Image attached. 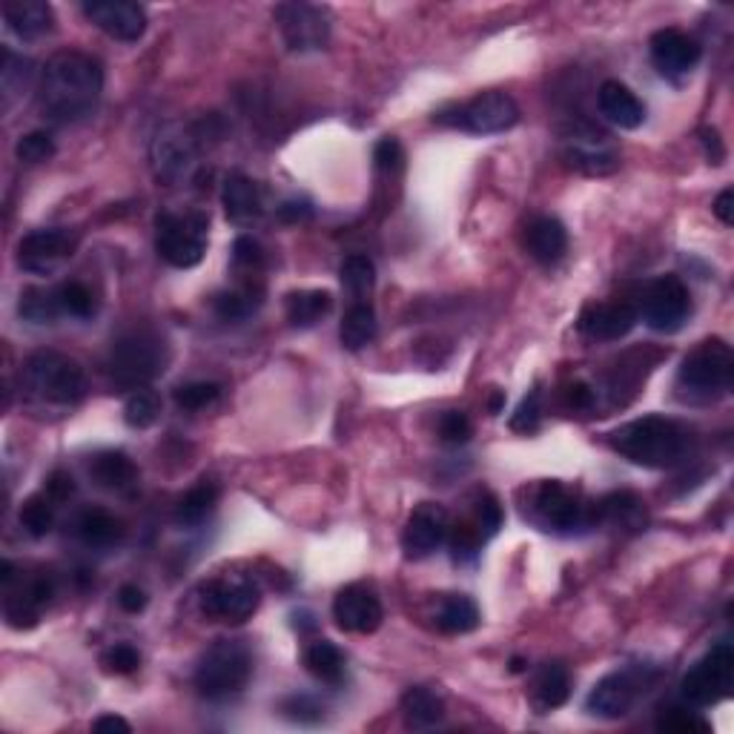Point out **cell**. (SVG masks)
<instances>
[{
    "label": "cell",
    "instance_id": "53",
    "mask_svg": "<svg viewBox=\"0 0 734 734\" xmlns=\"http://www.w3.org/2000/svg\"><path fill=\"white\" fill-rule=\"evenodd\" d=\"M470 433H474V424L462 410H447L440 419V440L445 445H465L470 440Z\"/></svg>",
    "mask_w": 734,
    "mask_h": 734
},
{
    "label": "cell",
    "instance_id": "63",
    "mask_svg": "<svg viewBox=\"0 0 734 734\" xmlns=\"http://www.w3.org/2000/svg\"><path fill=\"white\" fill-rule=\"evenodd\" d=\"M502 401H505V396H502L500 391H497V394H493V399H491V413H500Z\"/></svg>",
    "mask_w": 734,
    "mask_h": 734
},
{
    "label": "cell",
    "instance_id": "49",
    "mask_svg": "<svg viewBox=\"0 0 734 734\" xmlns=\"http://www.w3.org/2000/svg\"><path fill=\"white\" fill-rule=\"evenodd\" d=\"M539 422H543V394L534 387V391L520 401V408H516L514 417H511V431L534 433L539 428Z\"/></svg>",
    "mask_w": 734,
    "mask_h": 734
},
{
    "label": "cell",
    "instance_id": "11",
    "mask_svg": "<svg viewBox=\"0 0 734 734\" xmlns=\"http://www.w3.org/2000/svg\"><path fill=\"white\" fill-rule=\"evenodd\" d=\"M562 159L568 167L585 175H608L620 167V152L614 147L611 136L585 121L568 124L562 129Z\"/></svg>",
    "mask_w": 734,
    "mask_h": 734
},
{
    "label": "cell",
    "instance_id": "56",
    "mask_svg": "<svg viewBox=\"0 0 734 734\" xmlns=\"http://www.w3.org/2000/svg\"><path fill=\"white\" fill-rule=\"evenodd\" d=\"M46 497L53 502H67L72 493H75V479L69 470H55L53 477L46 479Z\"/></svg>",
    "mask_w": 734,
    "mask_h": 734
},
{
    "label": "cell",
    "instance_id": "41",
    "mask_svg": "<svg viewBox=\"0 0 734 734\" xmlns=\"http://www.w3.org/2000/svg\"><path fill=\"white\" fill-rule=\"evenodd\" d=\"M341 288L348 290L353 299H364L376 284V267L368 256H348L339 267Z\"/></svg>",
    "mask_w": 734,
    "mask_h": 734
},
{
    "label": "cell",
    "instance_id": "16",
    "mask_svg": "<svg viewBox=\"0 0 734 734\" xmlns=\"http://www.w3.org/2000/svg\"><path fill=\"white\" fill-rule=\"evenodd\" d=\"M531 511H534V520L546 531H571L583 523L580 493L571 491L568 485L557 482V479L537 485V491L531 497Z\"/></svg>",
    "mask_w": 734,
    "mask_h": 734
},
{
    "label": "cell",
    "instance_id": "57",
    "mask_svg": "<svg viewBox=\"0 0 734 734\" xmlns=\"http://www.w3.org/2000/svg\"><path fill=\"white\" fill-rule=\"evenodd\" d=\"M118 606L127 614H141L147 608V591L136 583H127L118 589Z\"/></svg>",
    "mask_w": 734,
    "mask_h": 734
},
{
    "label": "cell",
    "instance_id": "2",
    "mask_svg": "<svg viewBox=\"0 0 734 734\" xmlns=\"http://www.w3.org/2000/svg\"><path fill=\"white\" fill-rule=\"evenodd\" d=\"M611 445L620 456L640 468H674L686 459L689 431L666 417H643L611 433Z\"/></svg>",
    "mask_w": 734,
    "mask_h": 734
},
{
    "label": "cell",
    "instance_id": "51",
    "mask_svg": "<svg viewBox=\"0 0 734 734\" xmlns=\"http://www.w3.org/2000/svg\"><path fill=\"white\" fill-rule=\"evenodd\" d=\"M101 666H104L109 674H132L138 672V666H141V654H138L136 645L118 643L101 657Z\"/></svg>",
    "mask_w": 734,
    "mask_h": 734
},
{
    "label": "cell",
    "instance_id": "42",
    "mask_svg": "<svg viewBox=\"0 0 734 734\" xmlns=\"http://www.w3.org/2000/svg\"><path fill=\"white\" fill-rule=\"evenodd\" d=\"M55 505H58V502L49 500V497H46V491L35 493V497H30V500L23 502L21 525L26 528V534H30V537L40 539V537H46L49 531H53Z\"/></svg>",
    "mask_w": 734,
    "mask_h": 734
},
{
    "label": "cell",
    "instance_id": "23",
    "mask_svg": "<svg viewBox=\"0 0 734 734\" xmlns=\"http://www.w3.org/2000/svg\"><path fill=\"white\" fill-rule=\"evenodd\" d=\"M55 585L49 576H35L23 585L21 591L7 589V603H3V617L12 629H35L44 617L46 606L53 603Z\"/></svg>",
    "mask_w": 734,
    "mask_h": 734
},
{
    "label": "cell",
    "instance_id": "6",
    "mask_svg": "<svg viewBox=\"0 0 734 734\" xmlns=\"http://www.w3.org/2000/svg\"><path fill=\"white\" fill-rule=\"evenodd\" d=\"M734 378V357L723 339H709L697 345L689 357L683 359L677 373V387L689 399H718L729 394Z\"/></svg>",
    "mask_w": 734,
    "mask_h": 734
},
{
    "label": "cell",
    "instance_id": "17",
    "mask_svg": "<svg viewBox=\"0 0 734 734\" xmlns=\"http://www.w3.org/2000/svg\"><path fill=\"white\" fill-rule=\"evenodd\" d=\"M334 620L341 631L350 634H373L385 620V608L371 585L353 583L336 594Z\"/></svg>",
    "mask_w": 734,
    "mask_h": 734
},
{
    "label": "cell",
    "instance_id": "64",
    "mask_svg": "<svg viewBox=\"0 0 734 734\" xmlns=\"http://www.w3.org/2000/svg\"><path fill=\"white\" fill-rule=\"evenodd\" d=\"M525 666H528V663H525L523 657H514V660H511V672H514V674H523V672H525Z\"/></svg>",
    "mask_w": 734,
    "mask_h": 734
},
{
    "label": "cell",
    "instance_id": "1",
    "mask_svg": "<svg viewBox=\"0 0 734 734\" xmlns=\"http://www.w3.org/2000/svg\"><path fill=\"white\" fill-rule=\"evenodd\" d=\"M104 92V69L86 53L53 55L44 67L38 86L40 113L53 124H81L98 109Z\"/></svg>",
    "mask_w": 734,
    "mask_h": 734
},
{
    "label": "cell",
    "instance_id": "26",
    "mask_svg": "<svg viewBox=\"0 0 734 734\" xmlns=\"http://www.w3.org/2000/svg\"><path fill=\"white\" fill-rule=\"evenodd\" d=\"M525 251L531 258H537L539 265H554L560 261L568 251V233L560 219L554 215H537L525 228Z\"/></svg>",
    "mask_w": 734,
    "mask_h": 734
},
{
    "label": "cell",
    "instance_id": "22",
    "mask_svg": "<svg viewBox=\"0 0 734 734\" xmlns=\"http://www.w3.org/2000/svg\"><path fill=\"white\" fill-rule=\"evenodd\" d=\"M637 695H640V683L631 672H614L606 674L603 680L591 689L589 700H585V709H589L594 718H606L617 720L626 718L634 706Z\"/></svg>",
    "mask_w": 734,
    "mask_h": 734
},
{
    "label": "cell",
    "instance_id": "37",
    "mask_svg": "<svg viewBox=\"0 0 734 734\" xmlns=\"http://www.w3.org/2000/svg\"><path fill=\"white\" fill-rule=\"evenodd\" d=\"M219 502V488L212 482L196 485L193 491H187L175 508V523L184 525V528H193V525H201L207 516L212 514V508Z\"/></svg>",
    "mask_w": 734,
    "mask_h": 734
},
{
    "label": "cell",
    "instance_id": "31",
    "mask_svg": "<svg viewBox=\"0 0 734 734\" xmlns=\"http://www.w3.org/2000/svg\"><path fill=\"white\" fill-rule=\"evenodd\" d=\"M568 695H571V672L562 663L539 666L537 677H534V689H531L534 706H537L539 712L546 714L551 709H560L568 700Z\"/></svg>",
    "mask_w": 734,
    "mask_h": 734
},
{
    "label": "cell",
    "instance_id": "20",
    "mask_svg": "<svg viewBox=\"0 0 734 734\" xmlns=\"http://www.w3.org/2000/svg\"><path fill=\"white\" fill-rule=\"evenodd\" d=\"M84 15L109 38L124 40V44H136L147 32L144 7L127 3V0H92L84 3Z\"/></svg>",
    "mask_w": 734,
    "mask_h": 734
},
{
    "label": "cell",
    "instance_id": "34",
    "mask_svg": "<svg viewBox=\"0 0 734 734\" xmlns=\"http://www.w3.org/2000/svg\"><path fill=\"white\" fill-rule=\"evenodd\" d=\"M334 311V295L327 290H299L288 295V322L293 327H313Z\"/></svg>",
    "mask_w": 734,
    "mask_h": 734
},
{
    "label": "cell",
    "instance_id": "7",
    "mask_svg": "<svg viewBox=\"0 0 734 734\" xmlns=\"http://www.w3.org/2000/svg\"><path fill=\"white\" fill-rule=\"evenodd\" d=\"M198 159H201V141H198V132L189 124L170 121L152 138V173L167 187L193 182V175L198 170Z\"/></svg>",
    "mask_w": 734,
    "mask_h": 734
},
{
    "label": "cell",
    "instance_id": "29",
    "mask_svg": "<svg viewBox=\"0 0 734 734\" xmlns=\"http://www.w3.org/2000/svg\"><path fill=\"white\" fill-rule=\"evenodd\" d=\"M401 718L408 729H417V732L436 729L445 720V700L433 689L413 686L401 695Z\"/></svg>",
    "mask_w": 734,
    "mask_h": 734
},
{
    "label": "cell",
    "instance_id": "44",
    "mask_svg": "<svg viewBox=\"0 0 734 734\" xmlns=\"http://www.w3.org/2000/svg\"><path fill=\"white\" fill-rule=\"evenodd\" d=\"M55 293H58V304H61V311L69 313V316L90 318L92 311H95L92 290L86 288V284H81V281H67V284H61Z\"/></svg>",
    "mask_w": 734,
    "mask_h": 734
},
{
    "label": "cell",
    "instance_id": "55",
    "mask_svg": "<svg viewBox=\"0 0 734 734\" xmlns=\"http://www.w3.org/2000/svg\"><path fill=\"white\" fill-rule=\"evenodd\" d=\"M373 161H376L378 173L394 175L399 173L401 164H405V150L396 138H382L376 147H373Z\"/></svg>",
    "mask_w": 734,
    "mask_h": 734
},
{
    "label": "cell",
    "instance_id": "61",
    "mask_svg": "<svg viewBox=\"0 0 734 734\" xmlns=\"http://www.w3.org/2000/svg\"><path fill=\"white\" fill-rule=\"evenodd\" d=\"M92 732H101V734H129L132 732V726H129L127 720L118 718V714H104V718H98L95 723H92Z\"/></svg>",
    "mask_w": 734,
    "mask_h": 734
},
{
    "label": "cell",
    "instance_id": "58",
    "mask_svg": "<svg viewBox=\"0 0 734 734\" xmlns=\"http://www.w3.org/2000/svg\"><path fill=\"white\" fill-rule=\"evenodd\" d=\"M313 215V207L302 198H290L279 207V219L288 221V224H299V221H307Z\"/></svg>",
    "mask_w": 734,
    "mask_h": 734
},
{
    "label": "cell",
    "instance_id": "50",
    "mask_svg": "<svg viewBox=\"0 0 734 734\" xmlns=\"http://www.w3.org/2000/svg\"><path fill=\"white\" fill-rule=\"evenodd\" d=\"M281 714L293 723H304V726H313L318 720L325 718V709L313 700L311 695H290L284 703H281Z\"/></svg>",
    "mask_w": 734,
    "mask_h": 734
},
{
    "label": "cell",
    "instance_id": "24",
    "mask_svg": "<svg viewBox=\"0 0 734 734\" xmlns=\"http://www.w3.org/2000/svg\"><path fill=\"white\" fill-rule=\"evenodd\" d=\"M599 115L620 129H637L645 121V104L620 81H606L597 92Z\"/></svg>",
    "mask_w": 734,
    "mask_h": 734
},
{
    "label": "cell",
    "instance_id": "15",
    "mask_svg": "<svg viewBox=\"0 0 734 734\" xmlns=\"http://www.w3.org/2000/svg\"><path fill=\"white\" fill-rule=\"evenodd\" d=\"M72 251H75V238L69 230H35L23 235L18 244V265L32 276H53L72 256Z\"/></svg>",
    "mask_w": 734,
    "mask_h": 734
},
{
    "label": "cell",
    "instance_id": "36",
    "mask_svg": "<svg viewBox=\"0 0 734 734\" xmlns=\"http://www.w3.org/2000/svg\"><path fill=\"white\" fill-rule=\"evenodd\" d=\"M376 330H378L376 313H373L371 304L357 302L348 313H345V318H341L339 339L348 350H362L376 339Z\"/></svg>",
    "mask_w": 734,
    "mask_h": 734
},
{
    "label": "cell",
    "instance_id": "13",
    "mask_svg": "<svg viewBox=\"0 0 734 734\" xmlns=\"http://www.w3.org/2000/svg\"><path fill=\"white\" fill-rule=\"evenodd\" d=\"M261 603V591L247 576H219L201 589V611L212 620L244 622L251 620Z\"/></svg>",
    "mask_w": 734,
    "mask_h": 734
},
{
    "label": "cell",
    "instance_id": "62",
    "mask_svg": "<svg viewBox=\"0 0 734 734\" xmlns=\"http://www.w3.org/2000/svg\"><path fill=\"white\" fill-rule=\"evenodd\" d=\"M714 215H718L723 224H734V193L732 189H723V193L714 198Z\"/></svg>",
    "mask_w": 734,
    "mask_h": 734
},
{
    "label": "cell",
    "instance_id": "8",
    "mask_svg": "<svg viewBox=\"0 0 734 734\" xmlns=\"http://www.w3.org/2000/svg\"><path fill=\"white\" fill-rule=\"evenodd\" d=\"M205 212H159L155 215V251L170 267L189 270L207 253Z\"/></svg>",
    "mask_w": 734,
    "mask_h": 734
},
{
    "label": "cell",
    "instance_id": "14",
    "mask_svg": "<svg viewBox=\"0 0 734 734\" xmlns=\"http://www.w3.org/2000/svg\"><path fill=\"white\" fill-rule=\"evenodd\" d=\"M691 311L689 288L677 276H660L643 295V322L657 334H677Z\"/></svg>",
    "mask_w": 734,
    "mask_h": 734
},
{
    "label": "cell",
    "instance_id": "9",
    "mask_svg": "<svg viewBox=\"0 0 734 734\" xmlns=\"http://www.w3.org/2000/svg\"><path fill=\"white\" fill-rule=\"evenodd\" d=\"M683 700L697 709L726 700L734 689V649L729 643L714 645L703 660H697L683 677Z\"/></svg>",
    "mask_w": 734,
    "mask_h": 734
},
{
    "label": "cell",
    "instance_id": "54",
    "mask_svg": "<svg viewBox=\"0 0 734 734\" xmlns=\"http://www.w3.org/2000/svg\"><path fill=\"white\" fill-rule=\"evenodd\" d=\"M502 520H505V514H502L500 500L493 493H482L477 502V528L482 531V537L491 539L502 528Z\"/></svg>",
    "mask_w": 734,
    "mask_h": 734
},
{
    "label": "cell",
    "instance_id": "40",
    "mask_svg": "<svg viewBox=\"0 0 734 734\" xmlns=\"http://www.w3.org/2000/svg\"><path fill=\"white\" fill-rule=\"evenodd\" d=\"M18 313H21V318L32 322V325H49V322H55L58 313H63V311H61V304H58V293L30 288L21 293Z\"/></svg>",
    "mask_w": 734,
    "mask_h": 734
},
{
    "label": "cell",
    "instance_id": "43",
    "mask_svg": "<svg viewBox=\"0 0 734 734\" xmlns=\"http://www.w3.org/2000/svg\"><path fill=\"white\" fill-rule=\"evenodd\" d=\"M447 543H451V554H454L456 562H470L477 560L485 537L482 531L477 528V523H459L451 525V531H447Z\"/></svg>",
    "mask_w": 734,
    "mask_h": 734
},
{
    "label": "cell",
    "instance_id": "39",
    "mask_svg": "<svg viewBox=\"0 0 734 734\" xmlns=\"http://www.w3.org/2000/svg\"><path fill=\"white\" fill-rule=\"evenodd\" d=\"M161 419V396L155 391H147V387H138L124 401V422L132 428V431H147L152 424Z\"/></svg>",
    "mask_w": 734,
    "mask_h": 734
},
{
    "label": "cell",
    "instance_id": "59",
    "mask_svg": "<svg viewBox=\"0 0 734 734\" xmlns=\"http://www.w3.org/2000/svg\"><path fill=\"white\" fill-rule=\"evenodd\" d=\"M700 141H703L706 147V159L712 161V164H723V159H726V150H723V141H720L718 129H700Z\"/></svg>",
    "mask_w": 734,
    "mask_h": 734
},
{
    "label": "cell",
    "instance_id": "21",
    "mask_svg": "<svg viewBox=\"0 0 734 734\" xmlns=\"http://www.w3.org/2000/svg\"><path fill=\"white\" fill-rule=\"evenodd\" d=\"M637 318L640 316L629 302H599L585 307L576 327L591 341H617L634 330Z\"/></svg>",
    "mask_w": 734,
    "mask_h": 734
},
{
    "label": "cell",
    "instance_id": "46",
    "mask_svg": "<svg viewBox=\"0 0 734 734\" xmlns=\"http://www.w3.org/2000/svg\"><path fill=\"white\" fill-rule=\"evenodd\" d=\"M15 155L23 164H44L55 155V141L49 132L44 129H35V132H26L21 136V141L15 144Z\"/></svg>",
    "mask_w": 734,
    "mask_h": 734
},
{
    "label": "cell",
    "instance_id": "10",
    "mask_svg": "<svg viewBox=\"0 0 734 734\" xmlns=\"http://www.w3.org/2000/svg\"><path fill=\"white\" fill-rule=\"evenodd\" d=\"M440 124H451L456 129L474 132V136H497L508 132L520 121V106L505 92H482L468 104L454 106V115H436Z\"/></svg>",
    "mask_w": 734,
    "mask_h": 734
},
{
    "label": "cell",
    "instance_id": "48",
    "mask_svg": "<svg viewBox=\"0 0 734 734\" xmlns=\"http://www.w3.org/2000/svg\"><path fill=\"white\" fill-rule=\"evenodd\" d=\"M0 78H3V92L7 95H15L18 90L30 84L32 78V61L30 58H23V55H15L12 49H3V69H0Z\"/></svg>",
    "mask_w": 734,
    "mask_h": 734
},
{
    "label": "cell",
    "instance_id": "12",
    "mask_svg": "<svg viewBox=\"0 0 734 734\" xmlns=\"http://www.w3.org/2000/svg\"><path fill=\"white\" fill-rule=\"evenodd\" d=\"M281 38L290 53H322L330 40V12L313 3H281L276 7Z\"/></svg>",
    "mask_w": 734,
    "mask_h": 734
},
{
    "label": "cell",
    "instance_id": "32",
    "mask_svg": "<svg viewBox=\"0 0 734 734\" xmlns=\"http://www.w3.org/2000/svg\"><path fill=\"white\" fill-rule=\"evenodd\" d=\"M78 537L81 543L90 548H115L121 546L124 539V523L118 516H113L109 511H101V508H90L84 514L78 516Z\"/></svg>",
    "mask_w": 734,
    "mask_h": 734
},
{
    "label": "cell",
    "instance_id": "5",
    "mask_svg": "<svg viewBox=\"0 0 734 734\" xmlns=\"http://www.w3.org/2000/svg\"><path fill=\"white\" fill-rule=\"evenodd\" d=\"M164 364H167V345L161 336L150 334V330H129L113 345L106 368H109L115 385L138 391L155 376H161Z\"/></svg>",
    "mask_w": 734,
    "mask_h": 734
},
{
    "label": "cell",
    "instance_id": "25",
    "mask_svg": "<svg viewBox=\"0 0 734 734\" xmlns=\"http://www.w3.org/2000/svg\"><path fill=\"white\" fill-rule=\"evenodd\" d=\"M3 21L21 40H38L53 30V7L44 0H9L3 3Z\"/></svg>",
    "mask_w": 734,
    "mask_h": 734
},
{
    "label": "cell",
    "instance_id": "60",
    "mask_svg": "<svg viewBox=\"0 0 734 734\" xmlns=\"http://www.w3.org/2000/svg\"><path fill=\"white\" fill-rule=\"evenodd\" d=\"M568 405L574 410H589L594 405V391L585 382H574L568 387Z\"/></svg>",
    "mask_w": 734,
    "mask_h": 734
},
{
    "label": "cell",
    "instance_id": "47",
    "mask_svg": "<svg viewBox=\"0 0 734 734\" xmlns=\"http://www.w3.org/2000/svg\"><path fill=\"white\" fill-rule=\"evenodd\" d=\"M657 729L660 732H674V734H709L712 732V723L700 718V714L689 712V709H668V712L657 720Z\"/></svg>",
    "mask_w": 734,
    "mask_h": 734
},
{
    "label": "cell",
    "instance_id": "35",
    "mask_svg": "<svg viewBox=\"0 0 734 734\" xmlns=\"http://www.w3.org/2000/svg\"><path fill=\"white\" fill-rule=\"evenodd\" d=\"M436 626L445 634H468L479 626L477 603L465 594H447L436 608Z\"/></svg>",
    "mask_w": 734,
    "mask_h": 734
},
{
    "label": "cell",
    "instance_id": "28",
    "mask_svg": "<svg viewBox=\"0 0 734 734\" xmlns=\"http://www.w3.org/2000/svg\"><path fill=\"white\" fill-rule=\"evenodd\" d=\"M90 477L92 482L104 488V491L124 493L129 488H136L138 482V468L136 462L129 459L124 451H104L92 459L90 465Z\"/></svg>",
    "mask_w": 734,
    "mask_h": 734
},
{
    "label": "cell",
    "instance_id": "4",
    "mask_svg": "<svg viewBox=\"0 0 734 734\" xmlns=\"http://www.w3.org/2000/svg\"><path fill=\"white\" fill-rule=\"evenodd\" d=\"M253 677V654L238 640H219L205 651L196 668V689L207 700L242 695Z\"/></svg>",
    "mask_w": 734,
    "mask_h": 734
},
{
    "label": "cell",
    "instance_id": "19",
    "mask_svg": "<svg viewBox=\"0 0 734 734\" xmlns=\"http://www.w3.org/2000/svg\"><path fill=\"white\" fill-rule=\"evenodd\" d=\"M447 531H451V516L445 508L440 502H422L401 531V548L413 560H422L445 543Z\"/></svg>",
    "mask_w": 734,
    "mask_h": 734
},
{
    "label": "cell",
    "instance_id": "33",
    "mask_svg": "<svg viewBox=\"0 0 734 734\" xmlns=\"http://www.w3.org/2000/svg\"><path fill=\"white\" fill-rule=\"evenodd\" d=\"M304 666H307V672L318 683H327V686H341L345 674H348L345 654L330 640H316V643L307 645V651H304Z\"/></svg>",
    "mask_w": 734,
    "mask_h": 734
},
{
    "label": "cell",
    "instance_id": "3",
    "mask_svg": "<svg viewBox=\"0 0 734 734\" xmlns=\"http://www.w3.org/2000/svg\"><path fill=\"white\" fill-rule=\"evenodd\" d=\"M21 385L38 405L72 408L86 396V373L75 359L55 350H38L23 364Z\"/></svg>",
    "mask_w": 734,
    "mask_h": 734
},
{
    "label": "cell",
    "instance_id": "45",
    "mask_svg": "<svg viewBox=\"0 0 734 734\" xmlns=\"http://www.w3.org/2000/svg\"><path fill=\"white\" fill-rule=\"evenodd\" d=\"M221 396V385L215 382H189L175 391V405L182 410H207Z\"/></svg>",
    "mask_w": 734,
    "mask_h": 734
},
{
    "label": "cell",
    "instance_id": "38",
    "mask_svg": "<svg viewBox=\"0 0 734 734\" xmlns=\"http://www.w3.org/2000/svg\"><path fill=\"white\" fill-rule=\"evenodd\" d=\"M258 295H261V290L253 288V281H244L238 290H224V293L215 295L212 307H215V316L224 318V322H242L261 304Z\"/></svg>",
    "mask_w": 734,
    "mask_h": 734
},
{
    "label": "cell",
    "instance_id": "27",
    "mask_svg": "<svg viewBox=\"0 0 734 734\" xmlns=\"http://www.w3.org/2000/svg\"><path fill=\"white\" fill-rule=\"evenodd\" d=\"M221 205L228 219L235 224H253L261 215V193H258L256 182L242 173H230L221 187Z\"/></svg>",
    "mask_w": 734,
    "mask_h": 734
},
{
    "label": "cell",
    "instance_id": "18",
    "mask_svg": "<svg viewBox=\"0 0 734 734\" xmlns=\"http://www.w3.org/2000/svg\"><path fill=\"white\" fill-rule=\"evenodd\" d=\"M649 46H651V63L657 67L660 75L674 81V84L689 75L691 69L697 67V61H700V55H703L700 44L691 38L689 32L674 30V26L654 32Z\"/></svg>",
    "mask_w": 734,
    "mask_h": 734
},
{
    "label": "cell",
    "instance_id": "52",
    "mask_svg": "<svg viewBox=\"0 0 734 734\" xmlns=\"http://www.w3.org/2000/svg\"><path fill=\"white\" fill-rule=\"evenodd\" d=\"M265 261V253H261V244L251 235H238L233 244V265L235 270H244L247 276H253Z\"/></svg>",
    "mask_w": 734,
    "mask_h": 734
},
{
    "label": "cell",
    "instance_id": "30",
    "mask_svg": "<svg viewBox=\"0 0 734 734\" xmlns=\"http://www.w3.org/2000/svg\"><path fill=\"white\" fill-rule=\"evenodd\" d=\"M597 520L614 525V528L640 531L645 528V502L631 491H614L603 497L597 505Z\"/></svg>",
    "mask_w": 734,
    "mask_h": 734
}]
</instances>
